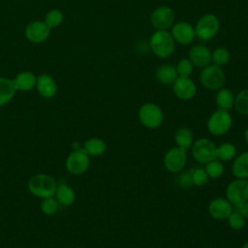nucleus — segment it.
Instances as JSON below:
<instances>
[{"label": "nucleus", "instance_id": "nucleus-8", "mask_svg": "<svg viewBox=\"0 0 248 248\" xmlns=\"http://www.w3.org/2000/svg\"><path fill=\"white\" fill-rule=\"evenodd\" d=\"M89 157L83 148L76 149L72 151L66 160L67 170L74 174L78 175L84 173L89 168Z\"/></svg>", "mask_w": 248, "mask_h": 248}, {"label": "nucleus", "instance_id": "nucleus-11", "mask_svg": "<svg viewBox=\"0 0 248 248\" xmlns=\"http://www.w3.org/2000/svg\"><path fill=\"white\" fill-rule=\"evenodd\" d=\"M187 161L186 149L181 147H172L164 157V165L170 172H178L185 167Z\"/></svg>", "mask_w": 248, "mask_h": 248}, {"label": "nucleus", "instance_id": "nucleus-6", "mask_svg": "<svg viewBox=\"0 0 248 248\" xmlns=\"http://www.w3.org/2000/svg\"><path fill=\"white\" fill-rule=\"evenodd\" d=\"M232 123V118L228 110L218 108L214 111L208 121H207V129L214 136H221L226 134Z\"/></svg>", "mask_w": 248, "mask_h": 248}, {"label": "nucleus", "instance_id": "nucleus-19", "mask_svg": "<svg viewBox=\"0 0 248 248\" xmlns=\"http://www.w3.org/2000/svg\"><path fill=\"white\" fill-rule=\"evenodd\" d=\"M36 77L31 72H21L13 79V82L16 90L28 91L36 85Z\"/></svg>", "mask_w": 248, "mask_h": 248}, {"label": "nucleus", "instance_id": "nucleus-26", "mask_svg": "<svg viewBox=\"0 0 248 248\" xmlns=\"http://www.w3.org/2000/svg\"><path fill=\"white\" fill-rule=\"evenodd\" d=\"M231 58L230 51L224 46L216 47L213 52H211V62L213 65L222 68L229 63Z\"/></svg>", "mask_w": 248, "mask_h": 248}, {"label": "nucleus", "instance_id": "nucleus-12", "mask_svg": "<svg viewBox=\"0 0 248 248\" xmlns=\"http://www.w3.org/2000/svg\"><path fill=\"white\" fill-rule=\"evenodd\" d=\"M174 42L180 45H190L195 37V27L187 21H179L172 25L170 32Z\"/></svg>", "mask_w": 248, "mask_h": 248}, {"label": "nucleus", "instance_id": "nucleus-29", "mask_svg": "<svg viewBox=\"0 0 248 248\" xmlns=\"http://www.w3.org/2000/svg\"><path fill=\"white\" fill-rule=\"evenodd\" d=\"M193 68H194V65L189 60V58H182L178 60L175 66L178 77H183V78H189L190 75L193 73Z\"/></svg>", "mask_w": 248, "mask_h": 248}, {"label": "nucleus", "instance_id": "nucleus-32", "mask_svg": "<svg viewBox=\"0 0 248 248\" xmlns=\"http://www.w3.org/2000/svg\"><path fill=\"white\" fill-rule=\"evenodd\" d=\"M192 174V181L194 185L197 186H202L207 183L208 181V175L203 169H196L191 170Z\"/></svg>", "mask_w": 248, "mask_h": 248}, {"label": "nucleus", "instance_id": "nucleus-21", "mask_svg": "<svg viewBox=\"0 0 248 248\" xmlns=\"http://www.w3.org/2000/svg\"><path fill=\"white\" fill-rule=\"evenodd\" d=\"M16 89L12 79L0 78V107L8 104L15 96Z\"/></svg>", "mask_w": 248, "mask_h": 248}, {"label": "nucleus", "instance_id": "nucleus-24", "mask_svg": "<svg viewBox=\"0 0 248 248\" xmlns=\"http://www.w3.org/2000/svg\"><path fill=\"white\" fill-rule=\"evenodd\" d=\"M216 104L221 109H230L233 107L234 96L228 88H221L216 94Z\"/></svg>", "mask_w": 248, "mask_h": 248}, {"label": "nucleus", "instance_id": "nucleus-5", "mask_svg": "<svg viewBox=\"0 0 248 248\" xmlns=\"http://www.w3.org/2000/svg\"><path fill=\"white\" fill-rule=\"evenodd\" d=\"M139 119L146 128L156 129L164 121V113L161 108L153 103H146L139 109Z\"/></svg>", "mask_w": 248, "mask_h": 248}, {"label": "nucleus", "instance_id": "nucleus-15", "mask_svg": "<svg viewBox=\"0 0 248 248\" xmlns=\"http://www.w3.org/2000/svg\"><path fill=\"white\" fill-rule=\"evenodd\" d=\"M188 55L192 64L198 68L202 69L211 63V51L204 46H194Z\"/></svg>", "mask_w": 248, "mask_h": 248}, {"label": "nucleus", "instance_id": "nucleus-4", "mask_svg": "<svg viewBox=\"0 0 248 248\" xmlns=\"http://www.w3.org/2000/svg\"><path fill=\"white\" fill-rule=\"evenodd\" d=\"M200 81L208 90H219L225 84L226 77L222 68L209 64L201 71Z\"/></svg>", "mask_w": 248, "mask_h": 248}, {"label": "nucleus", "instance_id": "nucleus-14", "mask_svg": "<svg viewBox=\"0 0 248 248\" xmlns=\"http://www.w3.org/2000/svg\"><path fill=\"white\" fill-rule=\"evenodd\" d=\"M50 28L45 21H33L29 23L25 29L27 39L33 43H42L49 36Z\"/></svg>", "mask_w": 248, "mask_h": 248}, {"label": "nucleus", "instance_id": "nucleus-17", "mask_svg": "<svg viewBox=\"0 0 248 248\" xmlns=\"http://www.w3.org/2000/svg\"><path fill=\"white\" fill-rule=\"evenodd\" d=\"M36 86L39 94L44 98H51L56 94L57 85L52 77L43 74L37 78Z\"/></svg>", "mask_w": 248, "mask_h": 248}, {"label": "nucleus", "instance_id": "nucleus-30", "mask_svg": "<svg viewBox=\"0 0 248 248\" xmlns=\"http://www.w3.org/2000/svg\"><path fill=\"white\" fill-rule=\"evenodd\" d=\"M62 20H63V14L59 10H51L46 14L45 22L49 28H54L59 26Z\"/></svg>", "mask_w": 248, "mask_h": 248}, {"label": "nucleus", "instance_id": "nucleus-3", "mask_svg": "<svg viewBox=\"0 0 248 248\" xmlns=\"http://www.w3.org/2000/svg\"><path fill=\"white\" fill-rule=\"evenodd\" d=\"M220 29V20L214 14H205L195 25L196 37L202 41L213 39Z\"/></svg>", "mask_w": 248, "mask_h": 248}, {"label": "nucleus", "instance_id": "nucleus-16", "mask_svg": "<svg viewBox=\"0 0 248 248\" xmlns=\"http://www.w3.org/2000/svg\"><path fill=\"white\" fill-rule=\"evenodd\" d=\"M208 211L215 219H227L232 212V206L228 200L217 198L209 203Z\"/></svg>", "mask_w": 248, "mask_h": 248}, {"label": "nucleus", "instance_id": "nucleus-33", "mask_svg": "<svg viewBox=\"0 0 248 248\" xmlns=\"http://www.w3.org/2000/svg\"><path fill=\"white\" fill-rule=\"evenodd\" d=\"M41 208L45 214L53 215L56 213V211L58 209L57 201L54 200L52 197L44 199L42 202V204H41Z\"/></svg>", "mask_w": 248, "mask_h": 248}, {"label": "nucleus", "instance_id": "nucleus-10", "mask_svg": "<svg viewBox=\"0 0 248 248\" xmlns=\"http://www.w3.org/2000/svg\"><path fill=\"white\" fill-rule=\"evenodd\" d=\"M226 196L228 201L233 204L237 205L248 201V180L237 178L232 181L226 191Z\"/></svg>", "mask_w": 248, "mask_h": 248}, {"label": "nucleus", "instance_id": "nucleus-7", "mask_svg": "<svg viewBox=\"0 0 248 248\" xmlns=\"http://www.w3.org/2000/svg\"><path fill=\"white\" fill-rule=\"evenodd\" d=\"M192 155L200 163H208L216 158V146L208 139H199L192 144Z\"/></svg>", "mask_w": 248, "mask_h": 248}, {"label": "nucleus", "instance_id": "nucleus-1", "mask_svg": "<svg viewBox=\"0 0 248 248\" xmlns=\"http://www.w3.org/2000/svg\"><path fill=\"white\" fill-rule=\"evenodd\" d=\"M149 46L157 57L164 59L173 53L175 44L170 32L167 30H157L149 39Z\"/></svg>", "mask_w": 248, "mask_h": 248}, {"label": "nucleus", "instance_id": "nucleus-31", "mask_svg": "<svg viewBox=\"0 0 248 248\" xmlns=\"http://www.w3.org/2000/svg\"><path fill=\"white\" fill-rule=\"evenodd\" d=\"M205 171H206L208 177L218 178L224 172V166L220 162L213 160V161H210L207 163V165L205 167Z\"/></svg>", "mask_w": 248, "mask_h": 248}, {"label": "nucleus", "instance_id": "nucleus-13", "mask_svg": "<svg viewBox=\"0 0 248 248\" xmlns=\"http://www.w3.org/2000/svg\"><path fill=\"white\" fill-rule=\"evenodd\" d=\"M172 89L175 96L181 100H191L197 93L195 82L190 78L178 77L172 83Z\"/></svg>", "mask_w": 248, "mask_h": 248}, {"label": "nucleus", "instance_id": "nucleus-27", "mask_svg": "<svg viewBox=\"0 0 248 248\" xmlns=\"http://www.w3.org/2000/svg\"><path fill=\"white\" fill-rule=\"evenodd\" d=\"M235 154L236 148L231 142H224L216 147V158H220L223 161H230L233 159Z\"/></svg>", "mask_w": 248, "mask_h": 248}, {"label": "nucleus", "instance_id": "nucleus-20", "mask_svg": "<svg viewBox=\"0 0 248 248\" xmlns=\"http://www.w3.org/2000/svg\"><path fill=\"white\" fill-rule=\"evenodd\" d=\"M232 171L233 175L237 178H248V151L241 153L236 157V159H234L232 167Z\"/></svg>", "mask_w": 248, "mask_h": 248}, {"label": "nucleus", "instance_id": "nucleus-23", "mask_svg": "<svg viewBox=\"0 0 248 248\" xmlns=\"http://www.w3.org/2000/svg\"><path fill=\"white\" fill-rule=\"evenodd\" d=\"M55 197L59 203L66 205V206L71 205L75 202V199H76L74 190L66 184H61V185L57 186L56 191H55Z\"/></svg>", "mask_w": 248, "mask_h": 248}, {"label": "nucleus", "instance_id": "nucleus-36", "mask_svg": "<svg viewBox=\"0 0 248 248\" xmlns=\"http://www.w3.org/2000/svg\"><path fill=\"white\" fill-rule=\"evenodd\" d=\"M235 211L240 213L244 218H248V201L245 202H242L240 204L234 205Z\"/></svg>", "mask_w": 248, "mask_h": 248}, {"label": "nucleus", "instance_id": "nucleus-2", "mask_svg": "<svg viewBox=\"0 0 248 248\" xmlns=\"http://www.w3.org/2000/svg\"><path fill=\"white\" fill-rule=\"evenodd\" d=\"M56 188L57 186L54 178L45 173L35 174L28 181L29 191L34 196L43 200L53 197L55 195Z\"/></svg>", "mask_w": 248, "mask_h": 248}, {"label": "nucleus", "instance_id": "nucleus-18", "mask_svg": "<svg viewBox=\"0 0 248 248\" xmlns=\"http://www.w3.org/2000/svg\"><path fill=\"white\" fill-rule=\"evenodd\" d=\"M156 79L163 84H170L175 81L178 78L176 69L174 66L170 64H165L160 66L156 71Z\"/></svg>", "mask_w": 248, "mask_h": 248}, {"label": "nucleus", "instance_id": "nucleus-37", "mask_svg": "<svg viewBox=\"0 0 248 248\" xmlns=\"http://www.w3.org/2000/svg\"><path fill=\"white\" fill-rule=\"evenodd\" d=\"M244 138H245V140L248 142V128L245 130V133H244Z\"/></svg>", "mask_w": 248, "mask_h": 248}, {"label": "nucleus", "instance_id": "nucleus-38", "mask_svg": "<svg viewBox=\"0 0 248 248\" xmlns=\"http://www.w3.org/2000/svg\"><path fill=\"white\" fill-rule=\"evenodd\" d=\"M241 248H248V242H246V243H244L243 244V246L241 247Z\"/></svg>", "mask_w": 248, "mask_h": 248}, {"label": "nucleus", "instance_id": "nucleus-34", "mask_svg": "<svg viewBox=\"0 0 248 248\" xmlns=\"http://www.w3.org/2000/svg\"><path fill=\"white\" fill-rule=\"evenodd\" d=\"M228 223L232 229L241 230L244 227L245 220L240 213L234 211V212H232L228 217Z\"/></svg>", "mask_w": 248, "mask_h": 248}, {"label": "nucleus", "instance_id": "nucleus-9", "mask_svg": "<svg viewBox=\"0 0 248 248\" xmlns=\"http://www.w3.org/2000/svg\"><path fill=\"white\" fill-rule=\"evenodd\" d=\"M175 20V14L171 8L168 6H160L156 8L151 16H150V22L151 25L156 30H167Z\"/></svg>", "mask_w": 248, "mask_h": 248}, {"label": "nucleus", "instance_id": "nucleus-35", "mask_svg": "<svg viewBox=\"0 0 248 248\" xmlns=\"http://www.w3.org/2000/svg\"><path fill=\"white\" fill-rule=\"evenodd\" d=\"M177 184L181 187H189L193 185L192 181V174L191 172H183L178 175L177 177Z\"/></svg>", "mask_w": 248, "mask_h": 248}, {"label": "nucleus", "instance_id": "nucleus-28", "mask_svg": "<svg viewBox=\"0 0 248 248\" xmlns=\"http://www.w3.org/2000/svg\"><path fill=\"white\" fill-rule=\"evenodd\" d=\"M233 106L240 114H248V89L242 90L237 94L234 98Z\"/></svg>", "mask_w": 248, "mask_h": 248}, {"label": "nucleus", "instance_id": "nucleus-22", "mask_svg": "<svg viewBox=\"0 0 248 248\" xmlns=\"http://www.w3.org/2000/svg\"><path fill=\"white\" fill-rule=\"evenodd\" d=\"M107 145L105 141L98 138H91L83 143V150L89 156H100L105 153Z\"/></svg>", "mask_w": 248, "mask_h": 248}, {"label": "nucleus", "instance_id": "nucleus-25", "mask_svg": "<svg viewBox=\"0 0 248 248\" xmlns=\"http://www.w3.org/2000/svg\"><path fill=\"white\" fill-rule=\"evenodd\" d=\"M174 139L177 146L186 150L190 148L193 144V133L190 129L186 127L179 128L175 133Z\"/></svg>", "mask_w": 248, "mask_h": 248}]
</instances>
